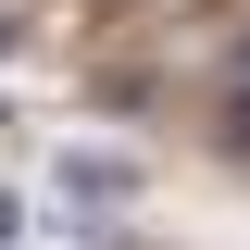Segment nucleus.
I'll list each match as a JSON object with an SVG mask.
<instances>
[{
  "instance_id": "obj_1",
  "label": "nucleus",
  "mask_w": 250,
  "mask_h": 250,
  "mask_svg": "<svg viewBox=\"0 0 250 250\" xmlns=\"http://www.w3.org/2000/svg\"><path fill=\"white\" fill-rule=\"evenodd\" d=\"M125 188H138V163H113V150H62V200H88V213H113Z\"/></svg>"
},
{
  "instance_id": "obj_2",
  "label": "nucleus",
  "mask_w": 250,
  "mask_h": 250,
  "mask_svg": "<svg viewBox=\"0 0 250 250\" xmlns=\"http://www.w3.org/2000/svg\"><path fill=\"white\" fill-rule=\"evenodd\" d=\"M225 100H238V113H250V38H238V50H225Z\"/></svg>"
},
{
  "instance_id": "obj_3",
  "label": "nucleus",
  "mask_w": 250,
  "mask_h": 250,
  "mask_svg": "<svg viewBox=\"0 0 250 250\" xmlns=\"http://www.w3.org/2000/svg\"><path fill=\"white\" fill-rule=\"evenodd\" d=\"M13 238H25V200H0V250H13Z\"/></svg>"
},
{
  "instance_id": "obj_4",
  "label": "nucleus",
  "mask_w": 250,
  "mask_h": 250,
  "mask_svg": "<svg viewBox=\"0 0 250 250\" xmlns=\"http://www.w3.org/2000/svg\"><path fill=\"white\" fill-rule=\"evenodd\" d=\"M13 38H25V25H13V13H0V50H13Z\"/></svg>"
}]
</instances>
